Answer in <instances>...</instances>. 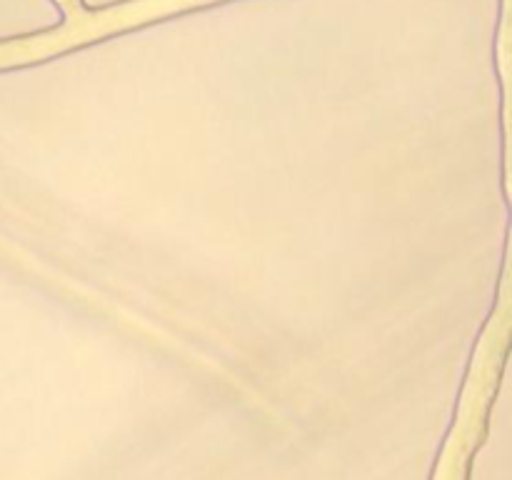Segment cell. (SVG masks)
Wrapping results in <instances>:
<instances>
[{
    "instance_id": "obj_1",
    "label": "cell",
    "mask_w": 512,
    "mask_h": 480,
    "mask_svg": "<svg viewBox=\"0 0 512 480\" xmlns=\"http://www.w3.org/2000/svg\"><path fill=\"white\" fill-rule=\"evenodd\" d=\"M63 3H65V5H73V3H75V0H63Z\"/></svg>"
}]
</instances>
